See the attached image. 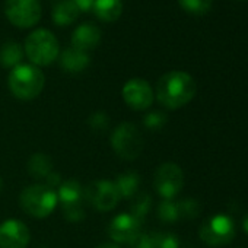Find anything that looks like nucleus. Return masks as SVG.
Listing matches in <instances>:
<instances>
[{
  "label": "nucleus",
  "mask_w": 248,
  "mask_h": 248,
  "mask_svg": "<svg viewBox=\"0 0 248 248\" xmlns=\"http://www.w3.org/2000/svg\"><path fill=\"white\" fill-rule=\"evenodd\" d=\"M242 228H244V231L248 233V213H245V216H244V219H242Z\"/></svg>",
  "instance_id": "obj_31"
},
{
  "label": "nucleus",
  "mask_w": 248,
  "mask_h": 248,
  "mask_svg": "<svg viewBox=\"0 0 248 248\" xmlns=\"http://www.w3.org/2000/svg\"><path fill=\"white\" fill-rule=\"evenodd\" d=\"M180 6L193 15H203L209 12L212 6V0H178Z\"/></svg>",
  "instance_id": "obj_23"
},
{
  "label": "nucleus",
  "mask_w": 248,
  "mask_h": 248,
  "mask_svg": "<svg viewBox=\"0 0 248 248\" xmlns=\"http://www.w3.org/2000/svg\"><path fill=\"white\" fill-rule=\"evenodd\" d=\"M152 207V197L148 194V193H139L133 197V202H132V215L135 217H138L139 220H143L145 216L149 213Z\"/></svg>",
  "instance_id": "obj_21"
},
{
  "label": "nucleus",
  "mask_w": 248,
  "mask_h": 248,
  "mask_svg": "<svg viewBox=\"0 0 248 248\" xmlns=\"http://www.w3.org/2000/svg\"><path fill=\"white\" fill-rule=\"evenodd\" d=\"M85 199L98 212H109L118 204L120 196L112 181L99 180V181L91 183L85 188Z\"/></svg>",
  "instance_id": "obj_10"
},
{
  "label": "nucleus",
  "mask_w": 248,
  "mask_h": 248,
  "mask_svg": "<svg viewBox=\"0 0 248 248\" xmlns=\"http://www.w3.org/2000/svg\"><path fill=\"white\" fill-rule=\"evenodd\" d=\"M59 53L57 38L44 28L32 31L25 40V54L37 67L51 64L59 57Z\"/></svg>",
  "instance_id": "obj_3"
},
{
  "label": "nucleus",
  "mask_w": 248,
  "mask_h": 248,
  "mask_svg": "<svg viewBox=\"0 0 248 248\" xmlns=\"http://www.w3.org/2000/svg\"><path fill=\"white\" fill-rule=\"evenodd\" d=\"M40 248H46V247H40Z\"/></svg>",
  "instance_id": "obj_34"
},
{
  "label": "nucleus",
  "mask_w": 248,
  "mask_h": 248,
  "mask_svg": "<svg viewBox=\"0 0 248 248\" xmlns=\"http://www.w3.org/2000/svg\"><path fill=\"white\" fill-rule=\"evenodd\" d=\"M46 186H48L50 188H54V187H60L62 184V175L60 174H56V172H51L47 178H46Z\"/></svg>",
  "instance_id": "obj_30"
},
{
  "label": "nucleus",
  "mask_w": 248,
  "mask_h": 248,
  "mask_svg": "<svg viewBox=\"0 0 248 248\" xmlns=\"http://www.w3.org/2000/svg\"><path fill=\"white\" fill-rule=\"evenodd\" d=\"M177 204L180 219H194L200 213V204L194 199H184L181 202H177Z\"/></svg>",
  "instance_id": "obj_24"
},
{
  "label": "nucleus",
  "mask_w": 248,
  "mask_h": 248,
  "mask_svg": "<svg viewBox=\"0 0 248 248\" xmlns=\"http://www.w3.org/2000/svg\"><path fill=\"white\" fill-rule=\"evenodd\" d=\"M89 56L85 51H80L75 47L66 48L60 54V64L69 73H79L85 70L89 66Z\"/></svg>",
  "instance_id": "obj_15"
},
{
  "label": "nucleus",
  "mask_w": 248,
  "mask_h": 248,
  "mask_svg": "<svg viewBox=\"0 0 248 248\" xmlns=\"http://www.w3.org/2000/svg\"><path fill=\"white\" fill-rule=\"evenodd\" d=\"M129 248H154L152 235L140 232L132 242H129Z\"/></svg>",
  "instance_id": "obj_28"
},
{
  "label": "nucleus",
  "mask_w": 248,
  "mask_h": 248,
  "mask_svg": "<svg viewBox=\"0 0 248 248\" xmlns=\"http://www.w3.org/2000/svg\"><path fill=\"white\" fill-rule=\"evenodd\" d=\"M111 146L120 158L133 161L143 151V136L133 123H121L111 135Z\"/></svg>",
  "instance_id": "obj_5"
},
{
  "label": "nucleus",
  "mask_w": 248,
  "mask_h": 248,
  "mask_svg": "<svg viewBox=\"0 0 248 248\" xmlns=\"http://www.w3.org/2000/svg\"><path fill=\"white\" fill-rule=\"evenodd\" d=\"M184 186L183 170L174 162L162 164L154 178V187L162 199H174Z\"/></svg>",
  "instance_id": "obj_9"
},
{
  "label": "nucleus",
  "mask_w": 248,
  "mask_h": 248,
  "mask_svg": "<svg viewBox=\"0 0 248 248\" xmlns=\"http://www.w3.org/2000/svg\"><path fill=\"white\" fill-rule=\"evenodd\" d=\"M143 123H145L146 129H149L152 132H158L167 124V115L159 111H154L145 117Z\"/></svg>",
  "instance_id": "obj_26"
},
{
  "label": "nucleus",
  "mask_w": 248,
  "mask_h": 248,
  "mask_svg": "<svg viewBox=\"0 0 248 248\" xmlns=\"http://www.w3.org/2000/svg\"><path fill=\"white\" fill-rule=\"evenodd\" d=\"M142 220L135 217L132 213H120L108 225V235L117 244H129L139 233Z\"/></svg>",
  "instance_id": "obj_12"
},
{
  "label": "nucleus",
  "mask_w": 248,
  "mask_h": 248,
  "mask_svg": "<svg viewBox=\"0 0 248 248\" xmlns=\"http://www.w3.org/2000/svg\"><path fill=\"white\" fill-rule=\"evenodd\" d=\"M154 248H180V241L174 233L158 232L152 235Z\"/></svg>",
  "instance_id": "obj_25"
},
{
  "label": "nucleus",
  "mask_w": 248,
  "mask_h": 248,
  "mask_svg": "<svg viewBox=\"0 0 248 248\" xmlns=\"http://www.w3.org/2000/svg\"><path fill=\"white\" fill-rule=\"evenodd\" d=\"M92 9L101 21L114 22L121 16L123 2L121 0H95Z\"/></svg>",
  "instance_id": "obj_17"
},
{
  "label": "nucleus",
  "mask_w": 248,
  "mask_h": 248,
  "mask_svg": "<svg viewBox=\"0 0 248 248\" xmlns=\"http://www.w3.org/2000/svg\"><path fill=\"white\" fill-rule=\"evenodd\" d=\"M57 199L67 220L80 222L85 219V210L82 206V200L85 199V190L76 180L63 181L59 187Z\"/></svg>",
  "instance_id": "obj_6"
},
{
  "label": "nucleus",
  "mask_w": 248,
  "mask_h": 248,
  "mask_svg": "<svg viewBox=\"0 0 248 248\" xmlns=\"http://www.w3.org/2000/svg\"><path fill=\"white\" fill-rule=\"evenodd\" d=\"M158 216L162 222L167 223H174L180 219V213H178V204L177 202H174L172 199H164L159 203L158 207Z\"/></svg>",
  "instance_id": "obj_22"
},
{
  "label": "nucleus",
  "mask_w": 248,
  "mask_h": 248,
  "mask_svg": "<svg viewBox=\"0 0 248 248\" xmlns=\"http://www.w3.org/2000/svg\"><path fill=\"white\" fill-rule=\"evenodd\" d=\"M21 207L34 217H46L59 204L57 193L46 184H34L22 190L19 196Z\"/></svg>",
  "instance_id": "obj_4"
},
{
  "label": "nucleus",
  "mask_w": 248,
  "mask_h": 248,
  "mask_svg": "<svg viewBox=\"0 0 248 248\" xmlns=\"http://www.w3.org/2000/svg\"><path fill=\"white\" fill-rule=\"evenodd\" d=\"M30 239V229L22 220L8 219L0 225V248H27Z\"/></svg>",
  "instance_id": "obj_13"
},
{
  "label": "nucleus",
  "mask_w": 248,
  "mask_h": 248,
  "mask_svg": "<svg viewBox=\"0 0 248 248\" xmlns=\"http://www.w3.org/2000/svg\"><path fill=\"white\" fill-rule=\"evenodd\" d=\"M46 83L44 73L34 64H18L9 73L8 85L14 96L22 101H31L37 98Z\"/></svg>",
  "instance_id": "obj_2"
},
{
  "label": "nucleus",
  "mask_w": 248,
  "mask_h": 248,
  "mask_svg": "<svg viewBox=\"0 0 248 248\" xmlns=\"http://www.w3.org/2000/svg\"><path fill=\"white\" fill-rule=\"evenodd\" d=\"M196 91L197 86L194 79L181 70L165 73L156 83V98L170 109H177L187 105L194 98Z\"/></svg>",
  "instance_id": "obj_1"
},
{
  "label": "nucleus",
  "mask_w": 248,
  "mask_h": 248,
  "mask_svg": "<svg viewBox=\"0 0 248 248\" xmlns=\"http://www.w3.org/2000/svg\"><path fill=\"white\" fill-rule=\"evenodd\" d=\"M123 99L132 109L143 111L148 109L154 102V91L152 86L145 79H130L123 86Z\"/></svg>",
  "instance_id": "obj_11"
},
{
  "label": "nucleus",
  "mask_w": 248,
  "mask_h": 248,
  "mask_svg": "<svg viewBox=\"0 0 248 248\" xmlns=\"http://www.w3.org/2000/svg\"><path fill=\"white\" fill-rule=\"evenodd\" d=\"M72 2L78 6L79 11L82 12H88L93 8L95 5V0H72Z\"/></svg>",
  "instance_id": "obj_29"
},
{
  "label": "nucleus",
  "mask_w": 248,
  "mask_h": 248,
  "mask_svg": "<svg viewBox=\"0 0 248 248\" xmlns=\"http://www.w3.org/2000/svg\"><path fill=\"white\" fill-rule=\"evenodd\" d=\"M112 183L117 188L120 199H133L138 194V190L140 186V177L138 172L127 171V172L117 175Z\"/></svg>",
  "instance_id": "obj_16"
},
{
  "label": "nucleus",
  "mask_w": 248,
  "mask_h": 248,
  "mask_svg": "<svg viewBox=\"0 0 248 248\" xmlns=\"http://www.w3.org/2000/svg\"><path fill=\"white\" fill-rule=\"evenodd\" d=\"M2 188H3V180H2V177H0V191H2Z\"/></svg>",
  "instance_id": "obj_33"
},
{
  "label": "nucleus",
  "mask_w": 248,
  "mask_h": 248,
  "mask_svg": "<svg viewBox=\"0 0 248 248\" xmlns=\"http://www.w3.org/2000/svg\"><path fill=\"white\" fill-rule=\"evenodd\" d=\"M5 14L12 25L31 28L41 18V6L38 0H6Z\"/></svg>",
  "instance_id": "obj_8"
},
{
  "label": "nucleus",
  "mask_w": 248,
  "mask_h": 248,
  "mask_svg": "<svg viewBox=\"0 0 248 248\" xmlns=\"http://www.w3.org/2000/svg\"><path fill=\"white\" fill-rule=\"evenodd\" d=\"M96 248H120V247L117 244H101Z\"/></svg>",
  "instance_id": "obj_32"
},
{
  "label": "nucleus",
  "mask_w": 248,
  "mask_h": 248,
  "mask_svg": "<svg viewBox=\"0 0 248 248\" xmlns=\"http://www.w3.org/2000/svg\"><path fill=\"white\" fill-rule=\"evenodd\" d=\"M22 59H24V48L18 43L8 41L0 47V64L3 67L14 69L18 64H21Z\"/></svg>",
  "instance_id": "obj_20"
},
{
  "label": "nucleus",
  "mask_w": 248,
  "mask_h": 248,
  "mask_svg": "<svg viewBox=\"0 0 248 248\" xmlns=\"http://www.w3.org/2000/svg\"><path fill=\"white\" fill-rule=\"evenodd\" d=\"M199 235L203 242L210 247H222L229 244L235 236L233 220L228 216L217 215L204 220L200 226Z\"/></svg>",
  "instance_id": "obj_7"
},
{
  "label": "nucleus",
  "mask_w": 248,
  "mask_h": 248,
  "mask_svg": "<svg viewBox=\"0 0 248 248\" xmlns=\"http://www.w3.org/2000/svg\"><path fill=\"white\" fill-rule=\"evenodd\" d=\"M101 41V31L93 24H83L78 27L72 35V44L80 51H89L98 47Z\"/></svg>",
  "instance_id": "obj_14"
},
{
  "label": "nucleus",
  "mask_w": 248,
  "mask_h": 248,
  "mask_svg": "<svg viewBox=\"0 0 248 248\" xmlns=\"http://www.w3.org/2000/svg\"><path fill=\"white\" fill-rule=\"evenodd\" d=\"M28 172L32 178L46 180L53 172V161L46 154H34L28 161Z\"/></svg>",
  "instance_id": "obj_19"
},
{
  "label": "nucleus",
  "mask_w": 248,
  "mask_h": 248,
  "mask_svg": "<svg viewBox=\"0 0 248 248\" xmlns=\"http://www.w3.org/2000/svg\"><path fill=\"white\" fill-rule=\"evenodd\" d=\"M89 126L92 130L95 132H104L105 129H108V124H109V120H108V115L104 114V112H95L89 117L88 120Z\"/></svg>",
  "instance_id": "obj_27"
},
{
  "label": "nucleus",
  "mask_w": 248,
  "mask_h": 248,
  "mask_svg": "<svg viewBox=\"0 0 248 248\" xmlns=\"http://www.w3.org/2000/svg\"><path fill=\"white\" fill-rule=\"evenodd\" d=\"M79 12L80 11L72 0H62L53 9V21L59 27H67L78 19Z\"/></svg>",
  "instance_id": "obj_18"
}]
</instances>
